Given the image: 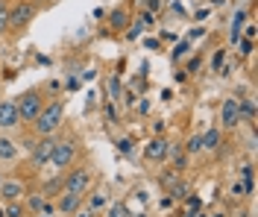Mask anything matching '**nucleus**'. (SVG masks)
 <instances>
[{
	"mask_svg": "<svg viewBox=\"0 0 258 217\" xmlns=\"http://www.w3.org/2000/svg\"><path fill=\"white\" fill-rule=\"evenodd\" d=\"M56 147V138L53 135H44L41 141H35V147H32V165L41 167V165H50V153Z\"/></svg>",
	"mask_w": 258,
	"mask_h": 217,
	"instance_id": "7",
	"label": "nucleus"
},
{
	"mask_svg": "<svg viewBox=\"0 0 258 217\" xmlns=\"http://www.w3.org/2000/svg\"><path fill=\"white\" fill-rule=\"evenodd\" d=\"M15 106H18V117H21V120H27V123H32V120L38 117V112L44 109L38 91H27V94H21V100H18Z\"/></svg>",
	"mask_w": 258,
	"mask_h": 217,
	"instance_id": "2",
	"label": "nucleus"
},
{
	"mask_svg": "<svg viewBox=\"0 0 258 217\" xmlns=\"http://www.w3.org/2000/svg\"><path fill=\"white\" fill-rule=\"evenodd\" d=\"M211 65H214V70H220V65H223V53H217V56H214V62H211Z\"/></svg>",
	"mask_w": 258,
	"mask_h": 217,
	"instance_id": "29",
	"label": "nucleus"
},
{
	"mask_svg": "<svg viewBox=\"0 0 258 217\" xmlns=\"http://www.w3.org/2000/svg\"><path fill=\"white\" fill-rule=\"evenodd\" d=\"M109 97H120V83H117V77L109 80Z\"/></svg>",
	"mask_w": 258,
	"mask_h": 217,
	"instance_id": "26",
	"label": "nucleus"
},
{
	"mask_svg": "<svg viewBox=\"0 0 258 217\" xmlns=\"http://www.w3.org/2000/svg\"><path fill=\"white\" fill-rule=\"evenodd\" d=\"M12 159H18V147L12 138H0V162H12Z\"/></svg>",
	"mask_w": 258,
	"mask_h": 217,
	"instance_id": "13",
	"label": "nucleus"
},
{
	"mask_svg": "<svg viewBox=\"0 0 258 217\" xmlns=\"http://www.w3.org/2000/svg\"><path fill=\"white\" fill-rule=\"evenodd\" d=\"M220 123L226 129H235L241 123V97H226L220 109Z\"/></svg>",
	"mask_w": 258,
	"mask_h": 217,
	"instance_id": "4",
	"label": "nucleus"
},
{
	"mask_svg": "<svg viewBox=\"0 0 258 217\" xmlns=\"http://www.w3.org/2000/svg\"><path fill=\"white\" fill-rule=\"evenodd\" d=\"M24 211H27V208H24L21 202H9V205L3 208V214L6 217H24Z\"/></svg>",
	"mask_w": 258,
	"mask_h": 217,
	"instance_id": "20",
	"label": "nucleus"
},
{
	"mask_svg": "<svg viewBox=\"0 0 258 217\" xmlns=\"http://www.w3.org/2000/svg\"><path fill=\"white\" fill-rule=\"evenodd\" d=\"M103 205H106V197H103V194L91 197V208H103Z\"/></svg>",
	"mask_w": 258,
	"mask_h": 217,
	"instance_id": "27",
	"label": "nucleus"
},
{
	"mask_svg": "<svg viewBox=\"0 0 258 217\" xmlns=\"http://www.w3.org/2000/svg\"><path fill=\"white\" fill-rule=\"evenodd\" d=\"M147 9H150V12H156V9H159V0H147Z\"/></svg>",
	"mask_w": 258,
	"mask_h": 217,
	"instance_id": "31",
	"label": "nucleus"
},
{
	"mask_svg": "<svg viewBox=\"0 0 258 217\" xmlns=\"http://www.w3.org/2000/svg\"><path fill=\"white\" fill-rule=\"evenodd\" d=\"M62 103H50V106H44L41 112H38V117L32 120L35 123V129H38V135H53L56 129H59V123H62Z\"/></svg>",
	"mask_w": 258,
	"mask_h": 217,
	"instance_id": "1",
	"label": "nucleus"
},
{
	"mask_svg": "<svg viewBox=\"0 0 258 217\" xmlns=\"http://www.w3.org/2000/svg\"><path fill=\"white\" fill-rule=\"evenodd\" d=\"M241 176H243V179H252V167L246 165V167H243V170H241Z\"/></svg>",
	"mask_w": 258,
	"mask_h": 217,
	"instance_id": "30",
	"label": "nucleus"
},
{
	"mask_svg": "<svg viewBox=\"0 0 258 217\" xmlns=\"http://www.w3.org/2000/svg\"><path fill=\"white\" fill-rule=\"evenodd\" d=\"M238 47H241L243 56H249V53L255 50V44H252V38H243V41H238Z\"/></svg>",
	"mask_w": 258,
	"mask_h": 217,
	"instance_id": "25",
	"label": "nucleus"
},
{
	"mask_svg": "<svg viewBox=\"0 0 258 217\" xmlns=\"http://www.w3.org/2000/svg\"><path fill=\"white\" fill-rule=\"evenodd\" d=\"M88 185H91V173L82 170V167H77L74 173H68V179H64V191H71V194H85Z\"/></svg>",
	"mask_w": 258,
	"mask_h": 217,
	"instance_id": "6",
	"label": "nucleus"
},
{
	"mask_svg": "<svg viewBox=\"0 0 258 217\" xmlns=\"http://www.w3.org/2000/svg\"><path fill=\"white\" fill-rule=\"evenodd\" d=\"M106 217H132V214H129V208L123 202H117V205H112V208L106 211Z\"/></svg>",
	"mask_w": 258,
	"mask_h": 217,
	"instance_id": "22",
	"label": "nucleus"
},
{
	"mask_svg": "<svg viewBox=\"0 0 258 217\" xmlns=\"http://www.w3.org/2000/svg\"><path fill=\"white\" fill-rule=\"evenodd\" d=\"M109 24H112L114 30H126V24H129L126 9H114L112 15H109Z\"/></svg>",
	"mask_w": 258,
	"mask_h": 217,
	"instance_id": "15",
	"label": "nucleus"
},
{
	"mask_svg": "<svg viewBox=\"0 0 258 217\" xmlns=\"http://www.w3.org/2000/svg\"><path fill=\"white\" fill-rule=\"evenodd\" d=\"M191 50V38H185V41H179L176 50H173V59H179V56H185V53Z\"/></svg>",
	"mask_w": 258,
	"mask_h": 217,
	"instance_id": "23",
	"label": "nucleus"
},
{
	"mask_svg": "<svg viewBox=\"0 0 258 217\" xmlns=\"http://www.w3.org/2000/svg\"><path fill=\"white\" fill-rule=\"evenodd\" d=\"M200 138H203V150H217V147H220V141H223L220 129H209V132L200 135Z\"/></svg>",
	"mask_w": 258,
	"mask_h": 217,
	"instance_id": "14",
	"label": "nucleus"
},
{
	"mask_svg": "<svg viewBox=\"0 0 258 217\" xmlns=\"http://www.w3.org/2000/svg\"><path fill=\"white\" fill-rule=\"evenodd\" d=\"M243 24H246V15H243V12H235V15H232V41H241Z\"/></svg>",
	"mask_w": 258,
	"mask_h": 217,
	"instance_id": "16",
	"label": "nucleus"
},
{
	"mask_svg": "<svg viewBox=\"0 0 258 217\" xmlns=\"http://www.w3.org/2000/svg\"><path fill=\"white\" fill-rule=\"evenodd\" d=\"M21 194H24V185L18 182V179H6V182H0V197L9 202L21 200Z\"/></svg>",
	"mask_w": 258,
	"mask_h": 217,
	"instance_id": "11",
	"label": "nucleus"
},
{
	"mask_svg": "<svg viewBox=\"0 0 258 217\" xmlns=\"http://www.w3.org/2000/svg\"><path fill=\"white\" fill-rule=\"evenodd\" d=\"M0 3H3V0H0Z\"/></svg>",
	"mask_w": 258,
	"mask_h": 217,
	"instance_id": "33",
	"label": "nucleus"
},
{
	"mask_svg": "<svg viewBox=\"0 0 258 217\" xmlns=\"http://www.w3.org/2000/svg\"><path fill=\"white\" fill-rule=\"evenodd\" d=\"M203 150V138H200V135H191V138H188V144H185V153H200Z\"/></svg>",
	"mask_w": 258,
	"mask_h": 217,
	"instance_id": "21",
	"label": "nucleus"
},
{
	"mask_svg": "<svg viewBox=\"0 0 258 217\" xmlns=\"http://www.w3.org/2000/svg\"><path fill=\"white\" fill-rule=\"evenodd\" d=\"M32 18H35V6L32 3H27V0H21L15 9L9 12V27H15V30H21V27H27Z\"/></svg>",
	"mask_w": 258,
	"mask_h": 217,
	"instance_id": "5",
	"label": "nucleus"
},
{
	"mask_svg": "<svg viewBox=\"0 0 258 217\" xmlns=\"http://www.w3.org/2000/svg\"><path fill=\"white\" fill-rule=\"evenodd\" d=\"M68 88L77 91V88H80V80H77V77H68Z\"/></svg>",
	"mask_w": 258,
	"mask_h": 217,
	"instance_id": "28",
	"label": "nucleus"
},
{
	"mask_svg": "<svg viewBox=\"0 0 258 217\" xmlns=\"http://www.w3.org/2000/svg\"><path fill=\"white\" fill-rule=\"evenodd\" d=\"M167 153H170V141H167V138H153V141L144 147V156L147 159H153V162L167 159Z\"/></svg>",
	"mask_w": 258,
	"mask_h": 217,
	"instance_id": "9",
	"label": "nucleus"
},
{
	"mask_svg": "<svg viewBox=\"0 0 258 217\" xmlns=\"http://www.w3.org/2000/svg\"><path fill=\"white\" fill-rule=\"evenodd\" d=\"M9 27V9H6V3H0V33Z\"/></svg>",
	"mask_w": 258,
	"mask_h": 217,
	"instance_id": "24",
	"label": "nucleus"
},
{
	"mask_svg": "<svg viewBox=\"0 0 258 217\" xmlns=\"http://www.w3.org/2000/svg\"><path fill=\"white\" fill-rule=\"evenodd\" d=\"M74 156H77V144H74L71 138L56 141V147H53V153H50V165L59 167V170H64V167H71Z\"/></svg>",
	"mask_w": 258,
	"mask_h": 217,
	"instance_id": "3",
	"label": "nucleus"
},
{
	"mask_svg": "<svg viewBox=\"0 0 258 217\" xmlns=\"http://www.w3.org/2000/svg\"><path fill=\"white\" fill-rule=\"evenodd\" d=\"M47 202H44V197L41 194H32V197H27V208H30L32 214H41V208H44Z\"/></svg>",
	"mask_w": 258,
	"mask_h": 217,
	"instance_id": "17",
	"label": "nucleus"
},
{
	"mask_svg": "<svg viewBox=\"0 0 258 217\" xmlns=\"http://www.w3.org/2000/svg\"><path fill=\"white\" fill-rule=\"evenodd\" d=\"M21 123V117H18V106L12 100H3L0 103V129H12Z\"/></svg>",
	"mask_w": 258,
	"mask_h": 217,
	"instance_id": "8",
	"label": "nucleus"
},
{
	"mask_svg": "<svg viewBox=\"0 0 258 217\" xmlns=\"http://www.w3.org/2000/svg\"><path fill=\"white\" fill-rule=\"evenodd\" d=\"M252 188H255V182H252V179H241V182L232 185V194H235V197H243V194H249Z\"/></svg>",
	"mask_w": 258,
	"mask_h": 217,
	"instance_id": "18",
	"label": "nucleus"
},
{
	"mask_svg": "<svg viewBox=\"0 0 258 217\" xmlns=\"http://www.w3.org/2000/svg\"><path fill=\"white\" fill-rule=\"evenodd\" d=\"M59 191V182H47V194H56Z\"/></svg>",
	"mask_w": 258,
	"mask_h": 217,
	"instance_id": "32",
	"label": "nucleus"
},
{
	"mask_svg": "<svg viewBox=\"0 0 258 217\" xmlns=\"http://www.w3.org/2000/svg\"><path fill=\"white\" fill-rule=\"evenodd\" d=\"M80 208H82V194L64 191L62 200H59V211H62V214H80Z\"/></svg>",
	"mask_w": 258,
	"mask_h": 217,
	"instance_id": "10",
	"label": "nucleus"
},
{
	"mask_svg": "<svg viewBox=\"0 0 258 217\" xmlns=\"http://www.w3.org/2000/svg\"><path fill=\"white\" fill-rule=\"evenodd\" d=\"M147 27H153V12H141V15H138V21H135V24L126 30V35H129V38H138V35H141V30H147Z\"/></svg>",
	"mask_w": 258,
	"mask_h": 217,
	"instance_id": "12",
	"label": "nucleus"
},
{
	"mask_svg": "<svg viewBox=\"0 0 258 217\" xmlns=\"http://www.w3.org/2000/svg\"><path fill=\"white\" fill-rule=\"evenodd\" d=\"M241 120H255V106L249 100H241Z\"/></svg>",
	"mask_w": 258,
	"mask_h": 217,
	"instance_id": "19",
	"label": "nucleus"
}]
</instances>
